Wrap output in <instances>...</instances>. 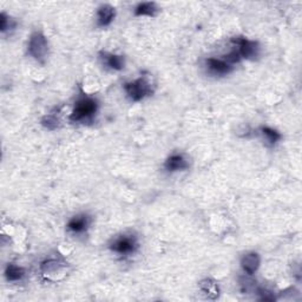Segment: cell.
<instances>
[{
    "label": "cell",
    "mask_w": 302,
    "mask_h": 302,
    "mask_svg": "<svg viewBox=\"0 0 302 302\" xmlns=\"http://www.w3.org/2000/svg\"><path fill=\"white\" fill-rule=\"evenodd\" d=\"M241 267L247 274L253 275L260 267V256L256 253H248L241 260Z\"/></svg>",
    "instance_id": "cell-11"
},
{
    "label": "cell",
    "mask_w": 302,
    "mask_h": 302,
    "mask_svg": "<svg viewBox=\"0 0 302 302\" xmlns=\"http://www.w3.org/2000/svg\"><path fill=\"white\" fill-rule=\"evenodd\" d=\"M101 58L103 59V63H104L106 66L111 68L114 71H121L123 70L125 66V60L123 56L120 55H113V53H101Z\"/></svg>",
    "instance_id": "cell-10"
},
{
    "label": "cell",
    "mask_w": 302,
    "mask_h": 302,
    "mask_svg": "<svg viewBox=\"0 0 302 302\" xmlns=\"http://www.w3.org/2000/svg\"><path fill=\"white\" fill-rule=\"evenodd\" d=\"M97 101L90 97H83L78 99L76 106L70 116L71 122H85L91 120L97 112Z\"/></svg>",
    "instance_id": "cell-1"
},
{
    "label": "cell",
    "mask_w": 302,
    "mask_h": 302,
    "mask_svg": "<svg viewBox=\"0 0 302 302\" xmlns=\"http://www.w3.org/2000/svg\"><path fill=\"white\" fill-rule=\"evenodd\" d=\"M261 131H262L263 137H265L267 142H268L270 145H274L275 143L278 142V141L281 140V135L276 131V130L268 128V127H263L261 129Z\"/></svg>",
    "instance_id": "cell-15"
},
{
    "label": "cell",
    "mask_w": 302,
    "mask_h": 302,
    "mask_svg": "<svg viewBox=\"0 0 302 302\" xmlns=\"http://www.w3.org/2000/svg\"><path fill=\"white\" fill-rule=\"evenodd\" d=\"M41 123H43L44 127H47L50 130H55L57 127H58V120L53 116V114H50V116L44 117V120L41 121Z\"/></svg>",
    "instance_id": "cell-17"
},
{
    "label": "cell",
    "mask_w": 302,
    "mask_h": 302,
    "mask_svg": "<svg viewBox=\"0 0 302 302\" xmlns=\"http://www.w3.org/2000/svg\"><path fill=\"white\" fill-rule=\"evenodd\" d=\"M166 169L170 173H174V171H179V170H185L188 169L189 164L187 162V159L183 157V155L179 154H174L171 155L169 158L166 160V164H164Z\"/></svg>",
    "instance_id": "cell-9"
},
{
    "label": "cell",
    "mask_w": 302,
    "mask_h": 302,
    "mask_svg": "<svg viewBox=\"0 0 302 302\" xmlns=\"http://www.w3.org/2000/svg\"><path fill=\"white\" fill-rule=\"evenodd\" d=\"M200 287L209 297H212V299H216L217 295H219V287H217L215 282H213L212 280L202 281L200 284Z\"/></svg>",
    "instance_id": "cell-14"
},
{
    "label": "cell",
    "mask_w": 302,
    "mask_h": 302,
    "mask_svg": "<svg viewBox=\"0 0 302 302\" xmlns=\"http://www.w3.org/2000/svg\"><path fill=\"white\" fill-rule=\"evenodd\" d=\"M137 247H138V244H137L135 236L123 235L114 241L110 246V249L120 255H130L136 250Z\"/></svg>",
    "instance_id": "cell-5"
},
{
    "label": "cell",
    "mask_w": 302,
    "mask_h": 302,
    "mask_svg": "<svg viewBox=\"0 0 302 302\" xmlns=\"http://www.w3.org/2000/svg\"><path fill=\"white\" fill-rule=\"evenodd\" d=\"M16 26L13 20L9 17H6L5 13H2V16H0V30H2V32H5L6 30L9 29H12Z\"/></svg>",
    "instance_id": "cell-16"
},
{
    "label": "cell",
    "mask_w": 302,
    "mask_h": 302,
    "mask_svg": "<svg viewBox=\"0 0 302 302\" xmlns=\"http://www.w3.org/2000/svg\"><path fill=\"white\" fill-rule=\"evenodd\" d=\"M116 17V11L111 5H102L97 11V24L101 28L109 26Z\"/></svg>",
    "instance_id": "cell-7"
},
{
    "label": "cell",
    "mask_w": 302,
    "mask_h": 302,
    "mask_svg": "<svg viewBox=\"0 0 302 302\" xmlns=\"http://www.w3.org/2000/svg\"><path fill=\"white\" fill-rule=\"evenodd\" d=\"M207 67L213 75L216 76H225L230 74L233 71V66L229 63L223 59H216V58H209L207 59Z\"/></svg>",
    "instance_id": "cell-6"
},
{
    "label": "cell",
    "mask_w": 302,
    "mask_h": 302,
    "mask_svg": "<svg viewBox=\"0 0 302 302\" xmlns=\"http://www.w3.org/2000/svg\"><path fill=\"white\" fill-rule=\"evenodd\" d=\"M125 92L132 102H140L152 94L151 83L147 78L141 77L133 82L125 83Z\"/></svg>",
    "instance_id": "cell-2"
},
{
    "label": "cell",
    "mask_w": 302,
    "mask_h": 302,
    "mask_svg": "<svg viewBox=\"0 0 302 302\" xmlns=\"http://www.w3.org/2000/svg\"><path fill=\"white\" fill-rule=\"evenodd\" d=\"M90 223L91 219L87 215H77L68 221L67 229L72 233H76V234H80L89 228Z\"/></svg>",
    "instance_id": "cell-8"
},
{
    "label": "cell",
    "mask_w": 302,
    "mask_h": 302,
    "mask_svg": "<svg viewBox=\"0 0 302 302\" xmlns=\"http://www.w3.org/2000/svg\"><path fill=\"white\" fill-rule=\"evenodd\" d=\"M25 270L21 268V267L14 266V265H9L5 269V276L7 281H19L24 277Z\"/></svg>",
    "instance_id": "cell-13"
},
{
    "label": "cell",
    "mask_w": 302,
    "mask_h": 302,
    "mask_svg": "<svg viewBox=\"0 0 302 302\" xmlns=\"http://www.w3.org/2000/svg\"><path fill=\"white\" fill-rule=\"evenodd\" d=\"M233 43L238 45V52L240 53L241 58H246L254 60L256 57H259L260 48L256 41L249 40L247 38H234Z\"/></svg>",
    "instance_id": "cell-4"
},
{
    "label": "cell",
    "mask_w": 302,
    "mask_h": 302,
    "mask_svg": "<svg viewBox=\"0 0 302 302\" xmlns=\"http://www.w3.org/2000/svg\"><path fill=\"white\" fill-rule=\"evenodd\" d=\"M158 6L155 3H142L135 9V16H148L155 17L156 13L158 12Z\"/></svg>",
    "instance_id": "cell-12"
},
{
    "label": "cell",
    "mask_w": 302,
    "mask_h": 302,
    "mask_svg": "<svg viewBox=\"0 0 302 302\" xmlns=\"http://www.w3.org/2000/svg\"><path fill=\"white\" fill-rule=\"evenodd\" d=\"M29 53L37 62L45 63L49 55V43L47 37L41 32H34L30 38Z\"/></svg>",
    "instance_id": "cell-3"
}]
</instances>
